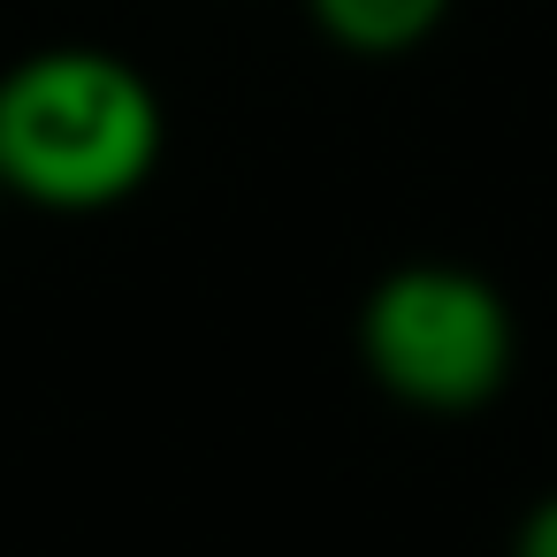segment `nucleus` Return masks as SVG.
<instances>
[{
    "instance_id": "nucleus-4",
    "label": "nucleus",
    "mask_w": 557,
    "mask_h": 557,
    "mask_svg": "<svg viewBox=\"0 0 557 557\" xmlns=\"http://www.w3.org/2000/svg\"><path fill=\"white\" fill-rule=\"evenodd\" d=\"M511 557H557V488L527 504V519L511 534Z\"/></svg>"
},
{
    "instance_id": "nucleus-3",
    "label": "nucleus",
    "mask_w": 557,
    "mask_h": 557,
    "mask_svg": "<svg viewBox=\"0 0 557 557\" xmlns=\"http://www.w3.org/2000/svg\"><path fill=\"white\" fill-rule=\"evenodd\" d=\"M450 9L458 0H306V16L321 24V39H336L344 54H367V62L428 47L450 24Z\"/></svg>"
},
{
    "instance_id": "nucleus-2",
    "label": "nucleus",
    "mask_w": 557,
    "mask_h": 557,
    "mask_svg": "<svg viewBox=\"0 0 557 557\" xmlns=\"http://www.w3.org/2000/svg\"><path fill=\"white\" fill-rule=\"evenodd\" d=\"M359 367L412 412H481L519 367L504 290L458 260H405L359 306Z\"/></svg>"
},
{
    "instance_id": "nucleus-1",
    "label": "nucleus",
    "mask_w": 557,
    "mask_h": 557,
    "mask_svg": "<svg viewBox=\"0 0 557 557\" xmlns=\"http://www.w3.org/2000/svg\"><path fill=\"white\" fill-rule=\"evenodd\" d=\"M161 146V92L108 47H39L0 70V199L39 214H108L146 191Z\"/></svg>"
}]
</instances>
